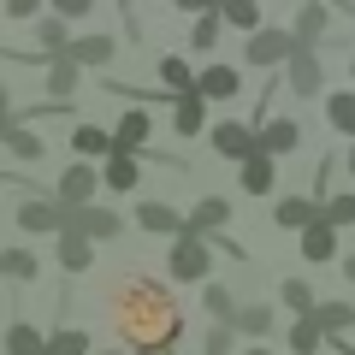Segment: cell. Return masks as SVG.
<instances>
[{
    "label": "cell",
    "mask_w": 355,
    "mask_h": 355,
    "mask_svg": "<svg viewBox=\"0 0 355 355\" xmlns=\"http://www.w3.org/2000/svg\"><path fill=\"white\" fill-rule=\"evenodd\" d=\"M302 261H314V266L338 261V231H331L326 219H314V225L302 231Z\"/></svg>",
    "instance_id": "16"
},
{
    "label": "cell",
    "mask_w": 355,
    "mask_h": 355,
    "mask_svg": "<svg viewBox=\"0 0 355 355\" xmlns=\"http://www.w3.org/2000/svg\"><path fill=\"white\" fill-rule=\"evenodd\" d=\"M343 272H349V279H355V254H343Z\"/></svg>",
    "instance_id": "44"
},
{
    "label": "cell",
    "mask_w": 355,
    "mask_h": 355,
    "mask_svg": "<svg viewBox=\"0 0 355 355\" xmlns=\"http://www.w3.org/2000/svg\"><path fill=\"white\" fill-rule=\"evenodd\" d=\"M314 219H320L314 196H279V207H272V225H279V231H308Z\"/></svg>",
    "instance_id": "12"
},
{
    "label": "cell",
    "mask_w": 355,
    "mask_h": 355,
    "mask_svg": "<svg viewBox=\"0 0 355 355\" xmlns=\"http://www.w3.org/2000/svg\"><path fill=\"white\" fill-rule=\"evenodd\" d=\"M137 178H142L137 154H113V160H107V172H101V184H107V190H137Z\"/></svg>",
    "instance_id": "27"
},
{
    "label": "cell",
    "mask_w": 355,
    "mask_h": 355,
    "mask_svg": "<svg viewBox=\"0 0 355 355\" xmlns=\"http://www.w3.org/2000/svg\"><path fill=\"white\" fill-rule=\"evenodd\" d=\"M284 83L296 89V95H320V83H326V77H320V53H308V48H296L291 53V65H284Z\"/></svg>",
    "instance_id": "10"
},
{
    "label": "cell",
    "mask_w": 355,
    "mask_h": 355,
    "mask_svg": "<svg viewBox=\"0 0 355 355\" xmlns=\"http://www.w3.org/2000/svg\"><path fill=\"white\" fill-rule=\"evenodd\" d=\"M71 148H77V160H95V154H107V160H113V130H101V125H77L71 130Z\"/></svg>",
    "instance_id": "19"
},
{
    "label": "cell",
    "mask_w": 355,
    "mask_h": 355,
    "mask_svg": "<svg viewBox=\"0 0 355 355\" xmlns=\"http://www.w3.org/2000/svg\"><path fill=\"white\" fill-rule=\"evenodd\" d=\"M237 296L225 291V284H207V314H214V326H237Z\"/></svg>",
    "instance_id": "32"
},
{
    "label": "cell",
    "mask_w": 355,
    "mask_h": 355,
    "mask_svg": "<svg viewBox=\"0 0 355 355\" xmlns=\"http://www.w3.org/2000/svg\"><path fill=\"white\" fill-rule=\"evenodd\" d=\"M166 266H172L178 284H202L207 272H214V249H207V237H172V254H166Z\"/></svg>",
    "instance_id": "2"
},
{
    "label": "cell",
    "mask_w": 355,
    "mask_h": 355,
    "mask_svg": "<svg viewBox=\"0 0 355 355\" xmlns=\"http://www.w3.org/2000/svg\"><path fill=\"white\" fill-rule=\"evenodd\" d=\"M95 190H101V172H95V166H65V178H60V207L83 214V207H95Z\"/></svg>",
    "instance_id": "4"
},
{
    "label": "cell",
    "mask_w": 355,
    "mask_h": 355,
    "mask_svg": "<svg viewBox=\"0 0 355 355\" xmlns=\"http://www.w3.org/2000/svg\"><path fill=\"white\" fill-rule=\"evenodd\" d=\"M249 355H272V349H249Z\"/></svg>",
    "instance_id": "45"
},
{
    "label": "cell",
    "mask_w": 355,
    "mask_h": 355,
    "mask_svg": "<svg viewBox=\"0 0 355 355\" xmlns=\"http://www.w3.org/2000/svg\"><path fill=\"white\" fill-rule=\"evenodd\" d=\"M207 142H214V154H225V160H237V166L261 154V148H254V130H249V125H237V119L214 125V130H207Z\"/></svg>",
    "instance_id": "6"
},
{
    "label": "cell",
    "mask_w": 355,
    "mask_h": 355,
    "mask_svg": "<svg viewBox=\"0 0 355 355\" xmlns=\"http://www.w3.org/2000/svg\"><path fill=\"white\" fill-rule=\"evenodd\" d=\"M296 142H302V125H296V119H266V125L254 130V148H261L266 160H279V154H291Z\"/></svg>",
    "instance_id": "8"
},
{
    "label": "cell",
    "mask_w": 355,
    "mask_h": 355,
    "mask_svg": "<svg viewBox=\"0 0 355 355\" xmlns=\"http://www.w3.org/2000/svg\"><path fill=\"white\" fill-rule=\"evenodd\" d=\"M272 308H261V302H243L237 308V331H249V338H266V331H272Z\"/></svg>",
    "instance_id": "33"
},
{
    "label": "cell",
    "mask_w": 355,
    "mask_h": 355,
    "mask_svg": "<svg viewBox=\"0 0 355 355\" xmlns=\"http://www.w3.org/2000/svg\"><path fill=\"white\" fill-rule=\"evenodd\" d=\"M36 48L48 53V65H53V60H65V48H71V24H65V18H48V24H36Z\"/></svg>",
    "instance_id": "25"
},
{
    "label": "cell",
    "mask_w": 355,
    "mask_h": 355,
    "mask_svg": "<svg viewBox=\"0 0 355 355\" xmlns=\"http://www.w3.org/2000/svg\"><path fill=\"white\" fill-rule=\"evenodd\" d=\"M231 331L237 326H214L207 331V355H231Z\"/></svg>",
    "instance_id": "40"
},
{
    "label": "cell",
    "mask_w": 355,
    "mask_h": 355,
    "mask_svg": "<svg viewBox=\"0 0 355 355\" xmlns=\"http://www.w3.org/2000/svg\"><path fill=\"white\" fill-rule=\"evenodd\" d=\"M65 231H77V237H89V243H107V237L125 231V219L107 214V207H83V214H71V225H65Z\"/></svg>",
    "instance_id": "9"
},
{
    "label": "cell",
    "mask_w": 355,
    "mask_h": 355,
    "mask_svg": "<svg viewBox=\"0 0 355 355\" xmlns=\"http://www.w3.org/2000/svg\"><path fill=\"white\" fill-rule=\"evenodd\" d=\"M202 125H207V101H202V95H178V101H172V130H178V137H196Z\"/></svg>",
    "instance_id": "20"
},
{
    "label": "cell",
    "mask_w": 355,
    "mask_h": 355,
    "mask_svg": "<svg viewBox=\"0 0 355 355\" xmlns=\"http://www.w3.org/2000/svg\"><path fill=\"white\" fill-rule=\"evenodd\" d=\"M6 148H12L18 160H42V154H48V142H42L36 130H18V125H12V130H6Z\"/></svg>",
    "instance_id": "35"
},
{
    "label": "cell",
    "mask_w": 355,
    "mask_h": 355,
    "mask_svg": "<svg viewBox=\"0 0 355 355\" xmlns=\"http://www.w3.org/2000/svg\"><path fill=\"white\" fill-rule=\"evenodd\" d=\"M71 225V207H60V196H30L24 207H18V231H30V237H60V231Z\"/></svg>",
    "instance_id": "3"
},
{
    "label": "cell",
    "mask_w": 355,
    "mask_h": 355,
    "mask_svg": "<svg viewBox=\"0 0 355 355\" xmlns=\"http://www.w3.org/2000/svg\"><path fill=\"white\" fill-rule=\"evenodd\" d=\"M225 225H231V202L225 196H202V202L184 214V231H190V237H214V231H225Z\"/></svg>",
    "instance_id": "7"
},
{
    "label": "cell",
    "mask_w": 355,
    "mask_h": 355,
    "mask_svg": "<svg viewBox=\"0 0 355 355\" xmlns=\"http://www.w3.org/2000/svg\"><path fill=\"white\" fill-rule=\"evenodd\" d=\"M0 349H6V355H48V338H42L36 326H24V320H18V326L0 331Z\"/></svg>",
    "instance_id": "21"
},
{
    "label": "cell",
    "mask_w": 355,
    "mask_h": 355,
    "mask_svg": "<svg viewBox=\"0 0 355 355\" xmlns=\"http://www.w3.org/2000/svg\"><path fill=\"white\" fill-rule=\"evenodd\" d=\"M320 219H326L331 231L355 225V196H326V207H320Z\"/></svg>",
    "instance_id": "36"
},
{
    "label": "cell",
    "mask_w": 355,
    "mask_h": 355,
    "mask_svg": "<svg viewBox=\"0 0 355 355\" xmlns=\"http://www.w3.org/2000/svg\"><path fill=\"white\" fill-rule=\"evenodd\" d=\"M6 130H12V95L0 89V142H6Z\"/></svg>",
    "instance_id": "43"
},
{
    "label": "cell",
    "mask_w": 355,
    "mask_h": 355,
    "mask_svg": "<svg viewBox=\"0 0 355 355\" xmlns=\"http://www.w3.org/2000/svg\"><path fill=\"white\" fill-rule=\"evenodd\" d=\"M219 18H225L231 30H261V6H254V0H219Z\"/></svg>",
    "instance_id": "29"
},
{
    "label": "cell",
    "mask_w": 355,
    "mask_h": 355,
    "mask_svg": "<svg viewBox=\"0 0 355 355\" xmlns=\"http://www.w3.org/2000/svg\"><path fill=\"white\" fill-rule=\"evenodd\" d=\"M42 266H36V254L30 249H0V279H18V284H30Z\"/></svg>",
    "instance_id": "28"
},
{
    "label": "cell",
    "mask_w": 355,
    "mask_h": 355,
    "mask_svg": "<svg viewBox=\"0 0 355 355\" xmlns=\"http://www.w3.org/2000/svg\"><path fill=\"white\" fill-rule=\"evenodd\" d=\"M272 184H279V160H266V154L243 160V190L249 196H272Z\"/></svg>",
    "instance_id": "22"
},
{
    "label": "cell",
    "mask_w": 355,
    "mask_h": 355,
    "mask_svg": "<svg viewBox=\"0 0 355 355\" xmlns=\"http://www.w3.org/2000/svg\"><path fill=\"white\" fill-rule=\"evenodd\" d=\"M291 53H296V36H291V30H254L243 60H249V65H291Z\"/></svg>",
    "instance_id": "5"
},
{
    "label": "cell",
    "mask_w": 355,
    "mask_h": 355,
    "mask_svg": "<svg viewBox=\"0 0 355 355\" xmlns=\"http://www.w3.org/2000/svg\"><path fill=\"white\" fill-rule=\"evenodd\" d=\"M119 53V42L113 36H71V48H65V60L77 65V71H83V65H107Z\"/></svg>",
    "instance_id": "14"
},
{
    "label": "cell",
    "mask_w": 355,
    "mask_h": 355,
    "mask_svg": "<svg viewBox=\"0 0 355 355\" xmlns=\"http://www.w3.org/2000/svg\"><path fill=\"white\" fill-rule=\"evenodd\" d=\"M172 6H178V12H202V18L219 12V0H172Z\"/></svg>",
    "instance_id": "41"
},
{
    "label": "cell",
    "mask_w": 355,
    "mask_h": 355,
    "mask_svg": "<svg viewBox=\"0 0 355 355\" xmlns=\"http://www.w3.org/2000/svg\"><path fill=\"white\" fill-rule=\"evenodd\" d=\"M71 89H77V65H71V60H53V65H48V95H53V107L71 101Z\"/></svg>",
    "instance_id": "30"
},
{
    "label": "cell",
    "mask_w": 355,
    "mask_h": 355,
    "mask_svg": "<svg viewBox=\"0 0 355 355\" xmlns=\"http://www.w3.org/2000/svg\"><path fill=\"white\" fill-rule=\"evenodd\" d=\"M349 77H355V60H349Z\"/></svg>",
    "instance_id": "48"
},
{
    "label": "cell",
    "mask_w": 355,
    "mask_h": 355,
    "mask_svg": "<svg viewBox=\"0 0 355 355\" xmlns=\"http://www.w3.org/2000/svg\"><path fill=\"white\" fill-rule=\"evenodd\" d=\"M148 130H154L148 107H130V113L119 119V130H113V148L119 154H142V148H148Z\"/></svg>",
    "instance_id": "11"
},
{
    "label": "cell",
    "mask_w": 355,
    "mask_h": 355,
    "mask_svg": "<svg viewBox=\"0 0 355 355\" xmlns=\"http://www.w3.org/2000/svg\"><path fill=\"white\" fill-rule=\"evenodd\" d=\"M326 24H331V18H326V6H308V12L296 18V30H291V36H296V48L320 53V42H326Z\"/></svg>",
    "instance_id": "23"
},
{
    "label": "cell",
    "mask_w": 355,
    "mask_h": 355,
    "mask_svg": "<svg viewBox=\"0 0 355 355\" xmlns=\"http://www.w3.org/2000/svg\"><path fill=\"white\" fill-rule=\"evenodd\" d=\"M89 261H95V243L77 237V231H60V266L65 272H89Z\"/></svg>",
    "instance_id": "24"
},
{
    "label": "cell",
    "mask_w": 355,
    "mask_h": 355,
    "mask_svg": "<svg viewBox=\"0 0 355 355\" xmlns=\"http://www.w3.org/2000/svg\"><path fill=\"white\" fill-rule=\"evenodd\" d=\"M219 24H225V18H219V12H207L202 24L190 30V42H196V48H214V42H219Z\"/></svg>",
    "instance_id": "38"
},
{
    "label": "cell",
    "mask_w": 355,
    "mask_h": 355,
    "mask_svg": "<svg viewBox=\"0 0 355 355\" xmlns=\"http://www.w3.org/2000/svg\"><path fill=\"white\" fill-rule=\"evenodd\" d=\"M237 89H243V77L231 71V65H207V71L196 77V95H202V101H231Z\"/></svg>",
    "instance_id": "15"
},
{
    "label": "cell",
    "mask_w": 355,
    "mask_h": 355,
    "mask_svg": "<svg viewBox=\"0 0 355 355\" xmlns=\"http://www.w3.org/2000/svg\"><path fill=\"white\" fill-rule=\"evenodd\" d=\"M160 83H166V95H196V71H190V60H184V53H166L160 60Z\"/></svg>",
    "instance_id": "18"
},
{
    "label": "cell",
    "mask_w": 355,
    "mask_h": 355,
    "mask_svg": "<svg viewBox=\"0 0 355 355\" xmlns=\"http://www.w3.org/2000/svg\"><path fill=\"white\" fill-rule=\"evenodd\" d=\"M326 119H331V130L355 137V89H343V95H326Z\"/></svg>",
    "instance_id": "31"
},
{
    "label": "cell",
    "mask_w": 355,
    "mask_h": 355,
    "mask_svg": "<svg viewBox=\"0 0 355 355\" xmlns=\"http://www.w3.org/2000/svg\"><path fill=\"white\" fill-rule=\"evenodd\" d=\"M48 355H95L89 349V331H77V326H60L48 338Z\"/></svg>",
    "instance_id": "34"
},
{
    "label": "cell",
    "mask_w": 355,
    "mask_h": 355,
    "mask_svg": "<svg viewBox=\"0 0 355 355\" xmlns=\"http://www.w3.org/2000/svg\"><path fill=\"white\" fill-rule=\"evenodd\" d=\"M113 326L119 338H125V349L137 355H166L178 338H184V308H178V296L166 291L160 279H142V272H125V279L113 284Z\"/></svg>",
    "instance_id": "1"
},
{
    "label": "cell",
    "mask_w": 355,
    "mask_h": 355,
    "mask_svg": "<svg viewBox=\"0 0 355 355\" xmlns=\"http://www.w3.org/2000/svg\"><path fill=\"white\" fill-rule=\"evenodd\" d=\"M279 302L291 308L296 320H308V314L320 308V296H314V284H308V279H284V284H279Z\"/></svg>",
    "instance_id": "26"
},
{
    "label": "cell",
    "mask_w": 355,
    "mask_h": 355,
    "mask_svg": "<svg viewBox=\"0 0 355 355\" xmlns=\"http://www.w3.org/2000/svg\"><path fill=\"white\" fill-rule=\"evenodd\" d=\"M6 12H12V18H36L42 0H6Z\"/></svg>",
    "instance_id": "42"
},
{
    "label": "cell",
    "mask_w": 355,
    "mask_h": 355,
    "mask_svg": "<svg viewBox=\"0 0 355 355\" xmlns=\"http://www.w3.org/2000/svg\"><path fill=\"white\" fill-rule=\"evenodd\" d=\"M349 172H355V148H349Z\"/></svg>",
    "instance_id": "46"
},
{
    "label": "cell",
    "mask_w": 355,
    "mask_h": 355,
    "mask_svg": "<svg viewBox=\"0 0 355 355\" xmlns=\"http://www.w3.org/2000/svg\"><path fill=\"white\" fill-rule=\"evenodd\" d=\"M95 12V0H53V18H65V24H71V18H89Z\"/></svg>",
    "instance_id": "39"
},
{
    "label": "cell",
    "mask_w": 355,
    "mask_h": 355,
    "mask_svg": "<svg viewBox=\"0 0 355 355\" xmlns=\"http://www.w3.org/2000/svg\"><path fill=\"white\" fill-rule=\"evenodd\" d=\"M308 320H314V326L326 331V338H343V331L355 326V302H338V296H331V302H320Z\"/></svg>",
    "instance_id": "17"
},
{
    "label": "cell",
    "mask_w": 355,
    "mask_h": 355,
    "mask_svg": "<svg viewBox=\"0 0 355 355\" xmlns=\"http://www.w3.org/2000/svg\"><path fill=\"white\" fill-rule=\"evenodd\" d=\"M137 225L154 237H184V214L172 202H137Z\"/></svg>",
    "instance_id": "13"
},
{
    "label": "cell",
    "mask_w": 355,
    "mask_h": 355,
    "mask_svg": "<svg viewBox=\"0 0 355 355\" xmlns=\"http://www.w3.org/2000/svg\"><path fill=\"white\" fill-rule=\"evenodd\" d=\"M320 343H326V331H320L314 320H296L291 326V349L296 355H320Z\"/></svg>",
    "instance_id": "37"
},
{
    "label": "cell",
    "mask_w": 355,
    "mask_h": 355,
    "mask_svg": "<svg viewBox=\"0 0 355 355\" xmlns=\"http://www.w3.org/2000/svg\"><path fill=\"white\" fill-rule=\"evenodd\" d=\"M101 355H125V349H101Z\"/></svg>",
    "instance_id": "47"
}]
</instances>
